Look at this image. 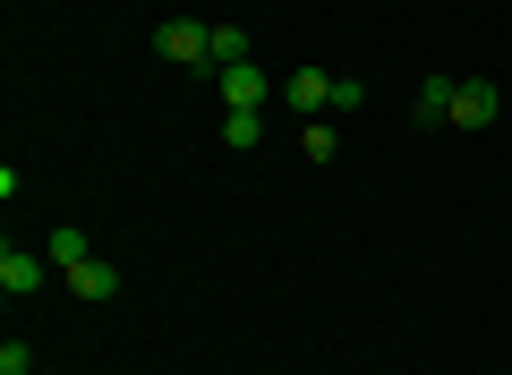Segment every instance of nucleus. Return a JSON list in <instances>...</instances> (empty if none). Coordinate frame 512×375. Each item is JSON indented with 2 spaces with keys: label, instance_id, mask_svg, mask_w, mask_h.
I'll return each instance as SVG.
<instances>
[{
  "label": "nucleus",
  "instance_id": "obj_7",
  "mask_svg": "<svg viewBox=\"0 0 512 375\" xmlns=\"http://www.w3.org/2000/svg\"><path fill=\"white\" fill-rule=\"evenodd\" d=\"M495 120V86L487 77H461V94H453V128H487Z\"/></svg>",
  "mask_w": 512,
  "mask_h": 375
},
{
  "label": "nucleus",
  "instance_id": "obj_6",
  "mask_svg": "<svg viewBox=\"0 0 512 375\" xmlns=\"http://www.w3.org/2000/svg\"><path fill=\"white\" fill-rule=\"evenodd\" d=\"M43 273H52L43 256H26V248H0V290H9V299H35V290H43Z\"/></svg>",
  "mask_w": 512,
  "mask_h": 375
},
{
  "label": "nucleus",
  "instance_id": "obj_5",
  "mask_svg": "<svg viewBox=\"0 0 512 375\" xmlns=\"http://www.w3.org/2000/svg\"><path fill=\"white\" fill-rule=\"evenodd\" d=\"M60 282H69L77 299H120V265H103V256H77Z\"/></svg>",
  "mask_w": 512,
  "mask_h": 375
},
{
  "label": "nucleus",
  "instance_id": "obj_9",
  "mask_svg": "<svg viewBox=\"0 0 512 375\" xmlns=\"http://www.w3.org/2000/svg\"><path fill=\"white\" fill-rule=\"evenodd\" d=\"M256 137H265V111H222V145H239V154H248Z\"/></svg>",
  "mask_w": 512,
  "mask_h": 375
},
{
  "label": "nucleus",
  "instance_id": "obj_8",
  "mask_svg": "<svg viewBox=\"0 0 512 375\" xmlns=\"http://www.w3.org/2000/svg\"><path fill=\"white\" fill-rule=\"evenodd\" d=\"M239 60H256L248 26H214V69H239Z\"/></svg>",
  "mask_w": 512,
  "mask_h": 375
},
{
  "label": "nucleus",
  "instance_id": "obj_2",
  "mask_svg": "<svg viewBox=\"0 0 512 375\" xmlns=\"http://www.w3.org/2000/svg\"><path fill=\"white\" fill-rule=\"evenodd\" d=\"M265 94H274V77L256 69V60H239V69H222V103H231V111H265Z\"/></svg>",
  "mask_w": 512,
  "mask_h": 375
},
{
  "label": "nucleus",
  "instance_id": "obj_3",
  "mask_svg": "<svg viewBox=\"0 0 512 375\" xmlns=\"http://www.w3.org/2000/svg\"><path fill=\"white\" fill-rule=\"evenodd\" d=\"M453 94H461V77H427V86L410 94V120L419 128H453Z\"/></svg>",
  "mask_w": 512,
  "mask_h": 375
},
{
  "label": "nucleus",
  "instance_id": "obj_1",
  "mask_svg": "<svg viewBox=\"0 0 512 375\" xmlns=\"http://www.w3.org/2000/svg\"><path fill=\"white\" fill-rule=\"evenodd\" d=\"M154 52H163L171 69H205V60H214V26H197V18H171L163 35H154Z\"/></svg>",
  "mask_w": 512,
  "mask_h": 375
},
{
  "label": "nucleus",
  "instance_id": "obj_10",
  "mask_svg": "<svg viewBox=\"0 0 512 375\" xmlns=\"http://www.w3.org/2000/svg\"><path fill=\"white\" fill-rule=\"evenodd\" d=\"M299 154H308V162H333V154H342V137H333V120H308V128H299Z\"/></svg>",
  "mask_w": 512,
  "mask_h": 375
},
{
  "label": "nucleus",
  "instance_id": "obj_11",
  "mask_svg": "<svg viewBox=\"0 0 512 375\" xmlns=\"http://www.w3.org/2000/svg\"><path fill=\"white\" fill-rule=\"evenodd\" d=\"M0 375H35V358H26V341H0Z\"/></svg>",
  "mask_w": 512,
  "mask_h": 375
},
{
  "label": "nucleus",
  "instance_id": "obj_4",
  "mask_svg": "<svg viewBox=\"0 0 512 375\" xmlns=\"http://www.w3.org/2000/svg\"><path fill=\"white\" fill-rule=\"evenodd\" d=\"M282 103L316 120V111H333V77L325 69H291V77H282Z\"/></svg>",
  "mask_w": 512,
  "mask_h": 375
}]
</instances>
